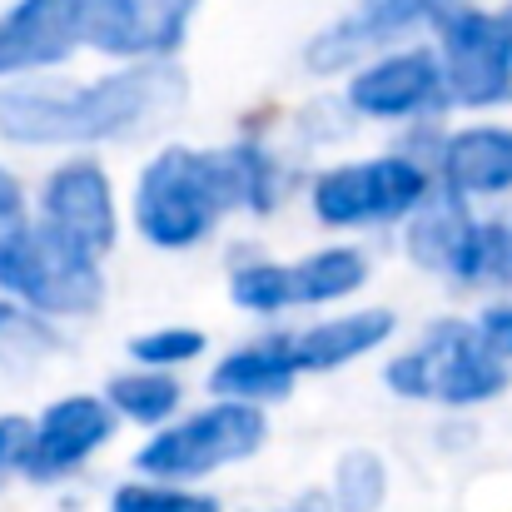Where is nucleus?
Returning a JSON list of instances; mask_svg holds the SVG:
<instances>
[{
    "instance_id": "cd10ccee",
    "label": "nucleus",
    "mask_w": 512,
    "mask_h": 512,
    "mask_svg": "<svg viewBox=\"0 0 512 512\" xmlns=\"http://www.w3.org/2000/svg\"><path fill=\"white\" fill-rule=\"evenodd\" d=\"M508 244H512V219H508Z\"/></svg>"
},
{
    "instance_id": "ddd939ff",
    "label": "nucleus",
    "mask_w": 512,
    "mask_h": 512,
    "mask_svg": "<svg viewBox=\"0 0 512 512\" xmlns=\"http://www.w3.org/2000/svg\"><path fill=\"white\" fill-rule=\"evenodd\" d=\"M120 428V413L110 408L105 393H65L55 398L35 428H30V458L25 478L30 483H55L75 468H85Z\"/></svg>"
},
{
    "instance_id": "dca6fc26",
    "label": "nucleus",
    "mask_w": 512,
    "mask_h": 512,
    "mask_svg": "<svg viewBox=\"0 0 512 512\" xmlns=\"http://www.w3.org/2000/svg\"><path fill=\"white\" fill-rule=\"evenodd\" d=\"M393 334H398V314L393 309H353V314H339V319L294 329L284 339H289V358H294V368L304 378V373H339L348 363L378 353Z\"/></svg>"
},
{
    "instance_id": "1a4fd4ad",
    "label": "nucleus",
    "mask_w": 512,
    "mask_h": 512,
    "mask_svg": "<svg viewBox=\"0 0 512 512\" xmlns=\"http://www.w3.org/2000/svg\"><path fill=\"white\" fill-rule=\"evenodd\" d=\"M438 65L448 105L493 110L512 100V5H463L438 30Z\"/></svg>"
},
{
    "instance_id": "4be33fe9",
    "label": "nucleus",
    "mask_w": 512,
    "mask_h": 512,
    "mask_svg": "<svg viewBox=\"0 0 512 512\" xmlns=\"http://www.w3.org/2000/svg\"><path fill=\"white\" fill-rule=\"evenodd\" d=\"M110 512H224L219 498L209 493H189L170 483H125L110 493Z\"/></svg>"
},
{
    "instance_id": "6ab92c4d",
    "label": "nucleus",
    "mask_w": 512,
    "mask_h": 512,
    "mask_svg": "<svg viewBox=\"0 0 512 512\" xmlns=\"http://www.w3.org/2000/svg\"><path fill=\"white\" fill-rule=\"evenodd\" d=\"M80 40L95 55H120L130 65L150 60L145 20L135 0H80Z\"/></svg>"
},
{
    "instance_id": "9b49d317",
    "label": "nucleus",
    "mask_w": 512,
    "mask_h": 512,
    "mask_svg": "<svg viewBox=\"0 0 512 512\" xmlns=\"http://www.w3.org/2000/svg\"><path fill=\"white\" fill-rule=\"evenodd\" d=\"M343 100L363 120H423V115L443 110L448 90H443L438 50L408 45V50H388V55L358 65L348 75Z\"/></svg>"
},
{
    "instance_id": "412c9836",
    "label": "nucleus",
    "mask_w": 512,
    "mask_h": 512,
    "mask_svg": "<svg viewBox=\"0 0 512 512\" xmlns=\"http://www.w3.org/2000/svg\"><path fill=\"white\" fill-rule=\"evenodd\" d=\"M204 348H209V339H204L199 329H189V324H165V329H145V334H135V339H130V358H135L140 368L174 373V368L204 358Z\"/></svg>"
},
{
    "instance_id": "4468645a",
    "label": "nucleus",
    "mask_w": 512,
    "mask_h": 512,
    "mask_svg": "<svg viewBox=\"0 0 512 512\" xmlns=\"http://www.w3.org/2000/svg\"><path fill=\"white\" fill-rule=\"evenodd\" d=\"M80 45V0H15L0 15V80L55 70Z\"/></svg>"
},
{
    "instance_id": "f3484780",
    "label": "nucleus",
    "mask_w": 512,
    "mask_h": 512,
    "mask_svg": "<svg viewBox=\"0 0 512 512\" xmlns=\"http://www.w3.org/2000/svg\"><path fill=\"white\" fill-rule=\"evenodd\" d=\"M294 383H299V368H294V358H289V339H284V334H264V339L229 348V353L214 363V373H209V393H214V398L254 403V408L289 398Z\"/></svg>"
},
{
    "instance_id": "6e6552de",
    "label": "nucleus",
    "mask_w": 512,
    "mask_h": 512,
    "mask_svg": "<svg viewBox=\"0 0 512 512\" xmlns=\"http://www.w3.org/2000/svg\"><path fill=\"white\" fill-rule=\"evenodd\" d=\"M368 284V259L353 244L314 249L294 264L254 259L229 274V299L244 314H289V309H324L358 294Z\"/></svg>"
},
{
    "instance_id": "f03ea898",
    "label": "nucleus",
    "mask_w": 512,
    "mask_h": 512,
    "mask_svg": "<svg viewBox=\"0 0 512 512\" xmlns=\"http://www.w3.org/2000/svg\"><path fill=\"white\" fill-rule=\"evenodd\" d=\"M184 75L170 60H140L90 85L60 80H15L0 85V140L40 150V145H110L155 130L179 115Z\"/></svg>"
},
{
    "instance_id": "a211bd4d",
    "label": "nucleus",
    "mask_w": 512,
    "mask_h": 512,
    "mask_svg": "<svg viewBox=\"0 0 512 512\" xmlns=\"http://www.w3.org/2000/svg\"><path fill=\"white\" fill-rule=\"evenodd\" d=\"M110 408L125 418V423H140V428H170V418L184 403V383L174 373L160 368H130V373H115L110 388H105Z\"/></svg>"
},
{
    "instance_id": "5701e85b",
    "label": "nucleus",
    "mask_w": 512,
    "mask_h": 512,
    "mask_svg": "<svg viewBox=\"0 0 512 512\" xmlns=\"http://www.w3.org/2000/svg\"><path fill=\"white\" fill-rule=\"evenodd\" d=\"M135 5H140V20H145L150 60H174V50L189 35V20H194L199 0H135Z\"/></svg>"
},
{
    "instance_id": "f8f14e48",
    "label": "nucleus",
    "mask_w": 512,
    "mask_h": 512,
    "mask_svg": "<svg viewBox=\"0 0 512 512\" xmlns=\"http://www.w3.org/2000/svg\"><path fill=\"white\" fill-rule=\"evenodd\" d=\"M40 224H50L75 249L105 259L120 239V204L105 165L90 155L55 165L50 179L40 184Z\"/></svg>"
},
{
    "instance_id": "39448f33",
    "label": "nucleus",
    "mask_w": 512,
    "mask_h": 512,
    "mask_svg": "<svg viewBox=\"0 0 512 512\" xmlns=\"http://www.w3.org/2000/svg\"><path fill=\"white\" fill-rule=\"evenodd\" d=\"M264 443H269V413L264 408L214 398L209 408H199V413L179 418L170 428H160L135 453V468L150 483L179 488V483H194V478H209L219 468H234V463L254 458Z\"/></svg>"
},
{
    "instance_id": "7ed1b4c3",
    "label": "nucleus",
    "mask_w": 512,
    "mask_h": 512,
    "mask_svg": "<svg viewBox=\"0 0 512 512\" xmlns=\"http://www.w3.org/2000/svg\"><path fill=\"white\" fill-rule=\"evenodd\" d=\"M388 393L408 403H438V408H478L503 398L512 383V363L488 343V334L468 319H438L428 334L403 348L383 368Z\"/></svg>"
},
{
    "instance_id": "20e7f679",
    "label": "nucleus",
    "mask_w": 512,
    "mask_h": 512,
    "mask_svg": "<svg viewBox=\"0 0 512 512\" xmlns=\"http://www.w3.org/2000/svg\"><path fill=\"white\" fill-rule=\"evenodd\" d=\"M0 299L35 319H85L105 304V269L50 224L25 219L0 234Z\"/></svg>"
},
{
    "instance_id": "393cba45",
    "label": "nucleus",
    "mask_w": 512,
    "mask_h": 512,
    "mask_svg": "<svg viewBox=\"0 0 512 512\" xmlns=\"http://www.w3.org/2000/svg\"><path fill=\"white\" fill-rule=\"evenodd\" d=\"M15 224H25V189L20 179L0 165V234H10Z\"/></svg>"
},
{
    "instance_id": "bb28decb",
    "label": "nucleus",
    "mask_w": 512,
    "mask_h": 512,
    "mask_svg": "<svg viewBox=\"0 0 512 512\" xmlns=\"http://www.w3.org/2000/svg\"><path fill=\"white\" fill-rule=\"evenodd\" d=\"M15 329H20V309L10 299H0V339H10Z\"/></svg>"
},
{
    "instance_id": "aec40b11",
    "label": "nucleus",
    "mask_w": 512,
    "mask_h": 512,
    "mask_svg": "<svg viewBox=\"0 0 512 512\" xmlns=\"http://www.w3.org/2000/svg\"><path fill=\"white\" fill-rule=\"evenodd\" d=\"M388 498V468L373 448H348L334 463V483H329V503L334 512H378Z\"/></svg>"
},
{
    "instance_id": "f257e3e1",
    "label": "nucleus",
    "mask_w": 512,
    "mask_h": 512,
    "mask_svg": "<svg viewBox=\"0 0 512 512\" xmlns=\"http://www.w3.org/2000/svg\"><path fill=\"white\" fill-rule=\"evenodd\" d=\"M289 194V174L264 140H234L219 150L165 145L135 179V229L145 244L184 254L204 244L224 214H274Z\"/></svg>"
},
{
    "instance_id": "423d86ee",
    "label": "nucleus",
    "mask_w": 512,
    "mask_h": 512,
    "mask_svg": "<svg viewBox=\"0 0 512 512\" xmlns=\"http://www.w3.org/2000/svg\"><path fill=\"white\" fill-rule=\"evenodd\" d=\"M438 194L433 165L418 155H373V160H343L314 179V219L329 229H373L413 219Z\"/></svg>"
},
{
    "instance_id": "a878e982",
    "label": "nucleus",
    "mask_w": 512,
    "mask_h": 512,
    "mask_svg": "<svg viewBox=\"0 0 512 512\" xmlns=\"http://www.w3.org/2000/svg\"><path fill=\"white\" fill-rule=\"evenodd\" d=\"M478 329H483V334H488V343H493V348H498V353L512 363V299H508V304H493V309L478 319Z\"/></svg>"
},
{
    "instance_id": "0eeeda50",
    "label": "nucleus",
    "mask_w": 512,
    "mask_h": 512,
    "mask_svg": "<svg viewBox=\"0 0 512 512\" xmlns=\"http://www.w3.org/2000/svg\"><path fill=\"white\" fill-rule=\"evenodd\" d=\"M408 259L453 284H503L512 279L508 224L478 219L468 199H453L438 189L408 219Z\"/></svg>"
},
{
    "instance_id": "2eb2a0df",
    "label": "nucleus",
    "mask_w": 512,
    "mask_h": 512,
    "mask_svg": "<svg viewBox=\"0 0 512 512\" xmlns=\"http://www.w3.org/2000/svg\"><path fill=\"white\" fill-rule=\"evenodd\" d=\"M433 179L453 199H493L512 189V125H468L438 140Z\"/></svg>"
},
{
    "instance_id": "b1692460",
    "label": "nucleus",
    "mask_w": 512,
    "mask_h": 512,
    "mask_svg": "<svg viewBox=\"0 0 512 512\" xmlns=\"http://www.w3.org/2000/svg\"><path fill=\"white\" fill-rule=\"evenodd\" d=\"M30 428L35 418H20V413H5L0 418V483L5 478H25V458H30Z\"/></svg>"
},
{
    "instance_id": "9d476101",
    "label": "nucleus",
    "mask_w": 512,
    "mask_h": 512,
    "mask_svg": "<svg viewBox=\"0 0 512 512\" xmlns=\"http://www.w3.org/2000/svg\"><path fill=\"white\" fill-rule=\"evenodd\" d=\"M463 5L468 0H358L304 45V65L314 75L358 70L418 30H443V20L458 15Z\"/></svg>"
}]
</instances>
